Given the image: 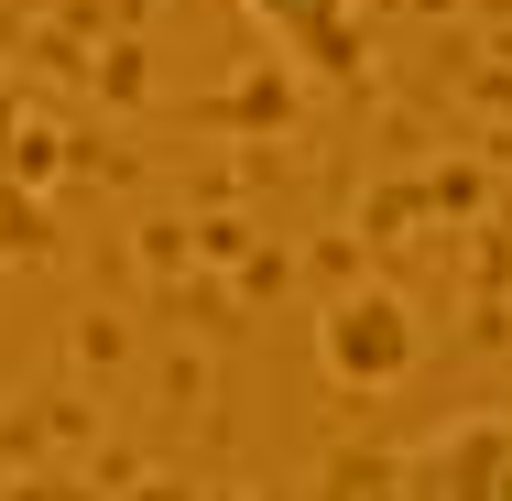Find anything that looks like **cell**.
Returning <instances> with one entry per match:
<instances>
[{
	"label": "cell",
	"instance_id": "7a4b0ae2",
	"mask_svg": "<svg viewBox=\"0 0 512 501\" xmlns=\"http://www.w3.org/2000/svg\"><path fill=\"white\" fill-rule=\"evenodd\" d=\"M251 11V33L316 77V88H371V22H360V0H240Z\"/></svg>",
	"mask_w": 512,
	"mask_h": 501
},
{
	"label": "cell",
	"instance_id": "6da1fadb",
	"mask_svg": "<svg viewBox=\"0 0 512 501\" xmlns=\"http://www.w3.org/2000/svg\"><path fill=\"white\" fill-rule=\"evenodd\" d=\"M382 501H512V414H469V425H436L425 447H404L382 469Z\"/></svg>",
	"mask_w": 512,
	"mask_h": 501
}]
</instances>
